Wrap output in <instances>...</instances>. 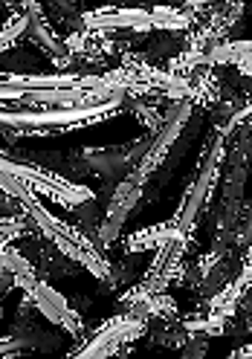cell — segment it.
Instances as JSON below:
<instances>
[{
  "instance_id": "1",
  "label": "cell",
  "mask_w": 252,
  "mask_h": 359,
  "mask_svg": "<svg viewBox=\"0 0 252 359\" xmlns=\"http://www.w3.org/2000/svg\"><path fill=\"white\" fill-rule=\"evenodd\" d=\"M0 189H6V191L18 200V203L24 206V212L32 215V220L41 226V232L55 243V250H61V255H67V258H73L76 264L87 266L90 273H93L96 278H102V281H110V278H113V276H110L113 266H110V261L105 258L102 246H99L93 238H90V235H84L79 226H67V223H61L58 217H53V215L35 200V191H29L24 183H20V180H15L12 174L0 171Z\"/></svg>"
},
{
  "instance_id": "2",
  "label": "cell",
  "mask_w": 252,
  "mask_h": 359,
  "mask_svg": "<svg viewBox=\"0 0 252 359\" xmlns=\"http://www.w3.org/2000/svg\"><path fill=\"white\" fill-rule=\"evenodd\" d=\"M0 171L4 174H12L15 180H20L29 191H41L53 197L55 203L67 206V209H76V206H84V203H93V191L81 183H73V180H64L61 174L55 171H47L35 163H27V160H12V156L0 154Z\"/></svg>"
},
{
  "instance_id": "3",
  "label": "cell",
  "mask_w": 252,
  "mask_h": 359,
  "mask_svg": "<svg viewBox=\"0 0 252 359\" xmlns=\"http://www.w3.org/2000/svg\"><path fill=\"white\" fill-rule=\"evenodd\" d=\"M192 110H194L192 99H177V102H171L168 110H163V125L157 128V137L151 140L148 151L142 154V160L136 163V168H133L131 174H125L128 180H133V183L145 186V180H148L159 165L166 163V156H168L171 145L180 140V133H183V128H186V122H189V116H192Z\"/></svg>"
},
{
  "instance_id": "4",
  "label": "cell",
  "mask_w": 252,
  "mask_h": 359,
  "mask_svg": "<svg viewBox=\"0 0 252 359\" xmlns=\"http://www.w3.org/2000/svg\"><path fill=\"white\" fill-rule=\"evenodd\" d=\"M223 140H226L223 133L215 140V145H212V151H209V160L203 163L197 180L189 186L186 197H183V206H180L177 215H174L177 235H183V238H189V235H192L194 223H197V215H200V209L206 206V200H209V194H212V189H215V183H218L220 163H223Z\"/></svg>"
},
{
  "instance_id": "5",
  "label": "cell",
  "mask_w": 252,
  "mask_h": 359,
  "mask_svg": "<svg viewBox=\"0 0 252 359\" xmlns=\"http://www.w3.org/2000/svg\"><path fill=\"white\" fill-rule=\"evenodd\" d=\"M145 325H148V316H142V313H136V310L128 313V316L107 319L93 333V339L73 351V356H84V359L87 356H113V353H119L122 342H133L136 336H142Z\"/></svg>"
},
{
  "instance_id": "6",
  "label": "cell",
  "mask_w": 252,
  "mask_h": 359,
  "mask_svg": "<svg viewBox=\"0 0 252 359\" xmlns=\"http://www.w3.org/2000/svg\"><path fill=\"white\" fill-rule=\"evenodd\" d=\"M142 189H145V186L133 183V180H128V177H122V180H119L117 191H113V197H110L107 215H105L102 226H99V232H96V238H99V246H102V250H105L107 243H113V241L119 238V229H122L125 217H128V215H131V209H133V206L142 200Z\"/></svg>"
},
{
  "instance_id": "7",
  "label": "cell",
  "mask_w": 252,
  "mask_h": 359,
  "mask_svg": "<svg viewBox=\"0 0 252 359\" xmlns=\"http://www.w3.org/2000/svg\"><path fill=\"white\" fill-rule=\"evenodd\" d=\"M27 302H32V304L41 310V316L50 319L53 325H61V327H67L70 333H81L84 325H81V319H79V313L70 310V304L64 302V296L55 293V290H53L47 281H38V278H35V284L27 290Z\"/></svg>"
},
{
  "instance_id": "8",
  "label": "cell",
  "mask_w": 252,
  "mask_h": 359,
  "mask_svg": "<svg viewBox=\"0 0 252 359\" xmlns=\"http://www.w3.org/2000/svg\"><path fill=\"white\" fill-rule=\"evenodd\" d=\"M24 15H27V32H29V38H32L35 43H41V47L55 58L58 70H70V67L76 64V58L70 55V50H67V43L53 32L50 20L44 18V9H41L38 4H27V6H24Z\"/></svg>"
},
{
  "instance_id": "9",
  "label": "cell",
  "mask_w": 252,
  "mask_h": 359,
  "mask_svg": "<svg viewBox=\"0 0 252 359\" xmlns=\"http://www.w3.org/2000/svg\"><path fill=\"white\" fill-rule=\"evenodd\" d=\"M81 27L90 32H107V29H151V15L148 9H99V12H84Z\"/></svg>"
},
{
  "instance_id": "10",
  "label": "cell",
  "mask_w": 252,
  "mask_h": 359,
  "mask_svg": "<svg viewBox=\"0 0 252 359\" xmlns=\"http://www.w3.org/2000/svg\"><path fill=\"white\" fill-rule=\"evenodd\" d=\"M249 293V255L244 258V266H241V276L232 281V284H226L218 296H212L209 302V313H220V316H235V310H238V302Z\"/></svg>"
},
{
  "instance_id": "11",
  "label": "cell",
  "mask_w": 252,
  "mask_h": 359,
  "mask_svg": "<svg viewBox=\"0 0 252 359\" xmlns=\"http://www.w3.org/2000/svg\"><path fill=\"white\" fill-rule=\"evenodd\" d=\"M174 238H183V235H177V223H174V217H171V220H166V223H159V226L133 232L125 243H128L131 252H140V250H151V246L157 250V246H163V243H168V241H174Z\"/></svg>"
},
{
  "instance_id": "12",
  "label": "cell",
  "mask_w": 252,
  "mask_h": 359,
  "mask_svg": "<svg viewBox=\"0 0 252 359\" xmlns=\"http://www.w3.org/2000/svg\"><path fill=\"white\" fill-rule=\"evenodd\" d=\"M148 15H151V29H174V32L192 29L197 20L194 12L174 9V6H154V9H148Z\"/></svg>"
},
{
  "instance_id": "13",
  "label": "cell",
  "mask_w": 252,
  "mask_h": 359,
  "mask_svg": "<svg viewBox=\"0 0 252 359\" xmlns=\"http://www.w3.org/2000/svg\"><path fill=\"white\" fill-rule=\"evenodd\" d=\"M249 58V41H220L206 50V64H241Z\"/></svg>"
},
{
  "instance_id": "14",
  "label": "cell",
  "mask_w": 252,
  "mask_h": 359,
  "mask_svg": "<svg viewBox=\"0 0 252 359\" xmlns=\"http://www.w3.org/2000/svg\"><path fill=\"white\" fill-rule=\"evenodd\" d=\"M133 310L142 313V316H163V319H174L177 316V304L166 293H154V296L142 299L140 304H133Z\"/></svg>"
},
{
  "instance_id": "15",
  "label": "cell",
  "mask_w": 252,
  "mask_h": 359,
  "mask_svg": "<svg viewBox=\"0 0 252 359\" xmlns=\"http://www.w3.org/2000/svg\"><path fill=\"white\" fill-rule=\"evenodd\" d=\"M133 110H136V116H140V119L148 125V130H154V133H157V128L163 125V110L142 107V104H133Z\"/></svg>"
},
{
  "instance_id": "16",
  "label": "cell",
  "mask_w": 252,
  "mask_h": 359,
  "mask_svg": "<svg viewBox=\"0 0 252 359\" xmlns=\"http://www.w3.org/2000/svg\"><path fill=\"white\" fill-rule=\"evenodd\" d=\"M27 342H18V339H0V356H9V353H18L20 348H24Z\"/></svg>"
},
{
  "instance_id": "17",
  "label": "cell",
  "mask_w": 252,
  "mask_h": 359,
  "mask_svg": "<svg viewBox=\"0 0 252 359\" xmlns=\"http://www.w3.org/2000/svg\"><path fill=\"white\" fill-rule=\"evenodd\" d=\"M232 356H249V345H244V348H238Z\"/></svg>"
},
{
  "instance_id": "18",
  "label": "cell",
  "mask_w": 252,
  "mask_h": 359,
  "mask_svg": "<svg viewBox=\"0 0 252 359\" xmlns=\"http://www.w3.org/2000/svg\"><path fill=\"white\" fill-rule=\"evenodd\" d=\"M0 203H4V206H9V203H15V197H12V200H0Z\"/></svg>"
}]
</instances>
